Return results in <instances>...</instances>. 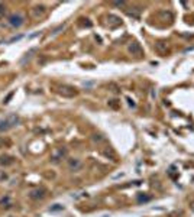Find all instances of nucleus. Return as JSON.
<instances>
[{"instance_id": "nucleus-1", "label": "nucleus", "mask_w": 194, "mask_h": 217, "mask_svg": "<svg viewBox=\"0 0 194 217\" xmlns=\"http://www.w3.org/2000/svg\"><path fill=\"white\" fill-rule=\"evenodd\" d=\"M19 123V116L18 114H9L7 117L0 120V132H6L9 129H12Z\"/></svg>"}, {"instance_id": "nucleus-2", "label": "nucleus", "mask_w": 194, "mask_h": 217, "mask_svg": "<svg viewBox=\"0 0 194 217\" xmlns=\"http://www.w3.org/2000/svg\"><path fill=\"white\" fill-rule=\"evenodd\" d=\"M23 22H25V19H23V16L20 13H13L7 18V23L12 28H20L23 25Z\"/></svg>"}, {"instance_id": "nucleus-3", "label": "nucleus", "mask_w": 194, "mask_h": 217, "mask_svg": "<svg viewBox=\"0 0 194 217\" xmlns=\"http://www.w3.org/2000/svg\"><path fill=\"white\" fill-rule=\"evenodd\" d=\"M67 156V149L65 148H58L57 151H54V153L51 155V162L52 164H58L62 158Z\"/></svg>"}, {"instance_id": "nucleus-4", "label": "nucleus", "mask_w": 194, "mask_h": 217, "mask_svg": "<svg viewBox=\"0 0 194 217\" xmlns=\"http://www.w3.org/2000/svg\"><path fill=\"white\" fill-rule=\"evenodd\" d=\"M58 93H60L61 96H64V97H74V96H77V90L71 86H61L58 88Z\"/></svg>"}, {"instance_id": "nucleus-5", "label": "nucleus", "mask_w": 194, "mask_h": 217, "mask_svg": "<svg viewBox=\"0 0 194 217\" xmlns=\"http://www.w3.org/2000/svg\"><path fill=\"white\" fill-rule=\"evenodd\" d=\"M127 51L135 55V57H141L142 54H143V48L141 46V44H138V42H130L129 46H127Z\"/></svg>"}, {"instance_id": "nucleus-6", "label": "nucleus", "mask_w": 194, "mask_h": 217, "mask_svg": "<svg viewBox=\"0 0 194 217\" xmlns=\"http://www.w3.org/2000/svg\"><path fill=\"white\" fill-rule=\"evenodd\" d=\"M45 194H47V191L44 188H35V190H32L29 192V197L32 200H41V198L45 197Z\"/></svg>"}, {"instance_id": "nucleus-7", "label": "nucleus", "mask_w": 194, "mask_h": 217, "mask_svg": "<svg viewBox=\"0 0 194 217\" xmlns=\"http://www.w3.org/2000/svg\"><path fill=\"white\" fill-rule=\"evenodd\" d=\"M68 168L71 169V171H80L81 169V166H83V164H81V161L80 159H77V158H71V159H68Z\"/></svg>"}, {"instance_id": "nucleus-8", "label": "nucleus", "mask_w": 194, "mask_h": 217, "mask_svg": "<svg viewBox=\"0 0 194 217\" xmlns=\"http://www.w3.org/2000/svg\"><path fill=\"white\" fill-rule=\"evenodd\" d=\"M155 49H156L158 54H161V55H165V54L168 52V46L164 41H158V42L155 44Z\"/></svg>"}, {"instance_id": "nucleus-9", "label": "nucleus", "mask_w": 194, "mask_h": 217, "mask_svg": "<svg viewBox=\"0 0 194 217\" xmlns=\"http://www.w3.org/2000/svg\"><path fill=\"white\" fill-rule=\"evenodd\" d=\"M107 20H109V23H110V26H119L122 23V20L119 16H116V15H109L107 16Z\"/></svg>"}, {"instance_id": "nucleus-10", "label": "nucleus", "mask_w": 194, "mask_h": 217, "mask_svg": "<svg viewBox=\"0 0 194 217\" xmlns=\"http://www.w3.org/2000/svg\"><path fill=\"white\" fill-rule=\"evenodd\" d=\"M15 162L13 156H7V155H3L0 156V165L2 166H7V165H12Z\"/></svg>"}, {"instance_id": "nucleus-11", "label": "nucleus", "mask_w": 194, "mask_h": 217, "mask_svg": "<svg viewBox=\"0 0 194 217\" xmlns=\"http://www.w3.org/2000/svg\"><path fill=\"white\" fill-rule=\"evenodd\" d=\"M44 13H45V6H42V5L35 6L34 9H32V15H34L35 18H39V16H42Z\"/></svg>"}, {"instance_id": "nucleus-12", "label": "nucleus", "mask_w": 194, "mask_h": 217, "mask_svg": "<svg viewBox=\"0 0 194 217\" xmlns=\"http://www.w3.org/2000/svg\"><path fill=\"white\" fill-rule=\"evenodd\" d=\"M0 207H3V209H10L12 207V200H10L9 196H5L0 200Z\"/></svg>"}, {"instance_id": "nucleus-13", "label": "nucleus", "mask_w": 194, "mask_h": 217, "mask_svg": "<svg viewBox=\"0 0 194 217\" xmlns=\"http://www.w3.org/2000/svg\"><path fill=\"white\" fill-rule=\"evenodd\" d=\"M35 52H36V48H32V49H31L29 52H26V54H25V57L22 58V61H20V62H22V64H25L26 61H29V59L32 58V54H35Z\"/></svg>"}, {"instance_id": "nucleus-14", "label": "nucleus", "mask_w": 194, "mask_h": 217, "mask_svg": "<svg viewBox=\"0 0 194 217\" xmlns=\"http://www.w3.org/2000/svg\"><path fill=\"white\" fill-rule=\"evenodd\" d=\"M103 155H104V156H107V158L110 156V159H112V161H116V153H114L110 148H109V149H106V151H103Z\"/></svg>"}, {"instance_id": "nucleus-15", "label": "nucleus", "mask_w": 194, "mask_h": 217, "mask_svg": "<svg viewBox=\"0 0 194 217\" xmlns=\"http://www.w3.org/2000/svg\"><path fill=\"white\" fill-rule=\"evenodd\" d=\"M91 139H93L94 142H97V143H99V142H103V140H104V138H103L101 135H97V133H94L93 136H91Z\"/></svg>"}, {"instance_id": "nucleus-16", "label": "nucleus", "mask_w": 194, "mask_h": 217, "mask_svg": "<svg viewBox=\"0 0 194 217\" xmlns=\"http://www.w3.org/2000/svg\"><path fill=\"white\" fill-rule=\"evenodd\" d=\"M49 210L51 211H61V210H64V207H62L61 204H54V205H51Z\"/></svg>"}, {"instance_id": "nucleus-17", "label": "nucleus", "mask_w": 194, "mask_h": 217, "mask_svg": "<svg viewBox=\"0 0 194 217\" xmlns=\"http://www.w3.org/2000/svg\"><path fill=\"white\" fill-rule=\"evenodd\" d=\"M149 200H151V197H148V196H142V194H139V196H138V201H139V203L149 201Z\"/></svg>"}, {"instance_id": "nucleus-18", "label": "nucleus", "mask_w": 194, "mask_h": 217, "mask_svg": "<svg viewBox=\"0 0 194 217\" xmlns=\"http://www.w3.org/2000/svg\"><path fill=\"white\" fill-rule=\"evenodd\" d=\"M109 106H110L112 109H117V107H119V101H117V100H110V101H109Z\"/></svg>"}, {"instance_id": "nucleus-19", "label": "nucleus", "mask_w": 194, "mask_h": 217, "mask_svg": "<svg viewBox=\"0 0 194 217\" xmlns=\"http://www.w3.org/2000/svg\"><path fill=\"white\" fill-rule=\"evenodd\" d=\"M64 26H65V23H62V25H60L58 28H55L52 32H51V35H57V33L60 32V31H62V29H64Z\"/></svg>"}, {"instance_id": "nucleus-20", "label": "nucleus", "mask_w": 194, "mask_h": 217, "mask_svg": "<svg viewBox=\"0 0 194 217\" xmlns=\"http://www.w3.org/2000/svg\"><path fill=\"white\" fill-rule=\"evenodd\" d=\"M5 13H6V6L3 3H0V18H3Z\"/></svg>"}, {"instance_id": "nucleus-21", "label": "nucleus", "mask_w": 194, "mask_h": 217, "mask_svg": "<svg viewBox=\"0 0 194 217\" xmlns=\"http://www.w3.org/2000/svg\"><path fill=\"white\" fill-rule=\"evenodd\" d=\"M126 101H127V104H129V107H135V106H136V103H135L130 97H126Z\"/></svg>"}, {"instance_id": "nucleus-22", "label": "nucleus", "mask_w": 194, "mask_h": 217, "mask_svg": "<svg viewBox=\"0 0 194 217\" xmlns=\"http://www.w3.org/2000/svg\"><path fill=\"white\" fill-rule=\"evenodd\" d=\"M23 38V35H19V36H15V38H12V39H9V44H12V42H16V41H19Z\"/></svg>"}, {"instance_id": "nucleus-23", "label": "nucleus", "mask_w": 194, "mask_h": 217, "mask_svg": "<svg viewBox=\"0 0 194 217\" xmlns=\"http://www.w3.org/2000/svg\"><path fill=\"white\" fill-rule=\"evenodd\" d=\"M126 5V2H113V6H117V7H122Z\"/></svg>"}, {"instance_id": "nucleus-24", "label": "nucleus", "mask_w": 194, "mask_h": 217, "mask_svg": "<svg viewBox=\"0 0 194 217\" xmlns=\"http://www.w3.org/2000/svg\"><path fill=\"white\" fill-rule=\"evenodd\" d=\"M5 179H7V174L3 171V172H0V181H5Z\"/></svg>"}, {"instance_id": "nucleus-25", "label": "nucleus", "mask_w": 194, "mask_h": 217, "mask_svg": "<svg viewBox=\"0 0 194 217\" xmlns=\"http://www.w3.org/2000/svg\"><path fill=\"white\" fill-rule=\"evenodd\" d=\"M109 87L112 88V91H113V93H117V91H119V88H117V86H114V84H109Z\"/></svg>"}, {"instance_id": "nucleus-26", "label": "nucleus", "mask_w": 194, "mask_h": 217, "mask_svg": "<svg viewBox=\"0 0 194 217\" xmlns=\"http://www.w3.org/2000/svg\"><path fill=\"white\" fill-rule=\"evenodd\" d=\"M12 96H13V93H10V94L7 96V97H6V100H5V103H9V100L12 99Z\"/></svg>"}]
</instances>
